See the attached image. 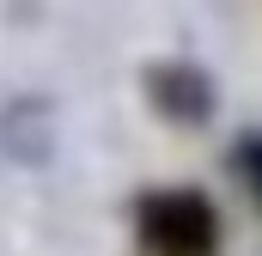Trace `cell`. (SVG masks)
Returning <instances> with one entry per match:
<instances>
[{"instance_id":"cell-1","label":"cell","mask_w":262,"mask_h":256,"mask_svg":"<svg viewBox=\"0 0 262 256\" xmlns=\"http://www.w3.org/2000/svg\"><path fill=\"white\" fill-rule=\"evenodd\" d=\"M134 232L146 256H213L220 250V214L195 189H152L134 207Z\"/></svg>"},{"instance_id":"cell-2","label":"cell","mask_w":262,"mask_h":256,"mask_svg":"<svg viewBox=\"0 0 262 256\" xmlns=\"http://www.w3.org/2000/svg\"><path fill=\"white\" fill-rule=\"evenodd\" d=\"M152 98L171 122H201L207 104H213V86L195 67H152Z\"/></svg>"},{"instance_id":"cell-3","label":"cell","mask_w":262,"mask_h":256,"mask_svg":"<svg viewBox=\"0 0 262 256\" xmlns=\"http://www.w3.org/2000/svg\"><path fill=\"white\" fill-rule=\"evenodd\" d=\"M232 177L244 183V195L262 207V134H244L238 153H232Z\"/></svg>"}]
</instances>
